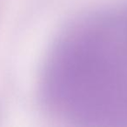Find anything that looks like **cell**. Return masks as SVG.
I'll list each match as a JSON object with an SVG mask.
<instances>
[{
  "mask_svg": "<svg viewBox=\"0 0 127 127\" xmlns=\"http://www.w3.org/2000/svg\"><path fill=\"white\" fill-rule=\"evenodd\" d=\"M44 96L57 116L93 126H127V9L71 25L51 50Z\"/></svg>",
  "mask_w": 127,
  "mask_h": 127,
  "instance_id": "1",
  "label": "cell"
}]
</instances>
